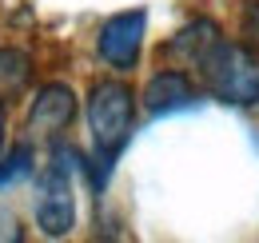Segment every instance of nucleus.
<instances>
[{"label":"nucleus","mask_w":259,"mask_h":243,"mask_svg":"<svg viewBox=\"0 0 259 243\" xmlns=\"http://www.w3.org/2000/svg\"><path fill=\"white\" fill-rule=\"evenodd\" d=\"M171 52L188 56L199 68L203 84L215 100L235 104V108H251L259 104V68L247 56V48L231 44L220 36L211 20H192L188 28L171 40Z\"/></svg>","instance_id":"obj_1"},{"label":"nucleus","mask_w":259,"mask_h":243,"mask_svg":"<svg viewBox=\"0 0 259 243\" xmlns=\"http://www.w3.org/2000/svg\"><path fill=\"white\" fill-rule=\"evenodd\" d=\"M132 116H136V100L132 88L120 80H100L88 96V128H92V144H96V183L108 180L112 159L132 136Z\"/></svg>","instance_id":"obj_2"},{"label":"nucleus","mask_w":259,"mask_h":243,"mask_svg":"<svg viewBox=\"0 0 259 243\" xmlns=\"http://www.w3.org/2000/svg\"><path fill=\"white\" fill-rule=\"evenodd\" d=\"M36 223L52 239H64L76 227V195L64 164H48L44 176L36 180Z\"/></svg>","instance_id":"obj_3"},{"label":"nucleus","mask_w":259,"mask_h":243,"mask_svg":"<svg viewBox=\"0 0 259 243\" xmlns=\"http://www.w3.org/2000/svg\"><path fill=\"white\" fill-rule=\"evenodd\" d=\"M144 28H148V12H144V8L116 12V16L100 28V40H96L100 56L112 64V68H120V72L136 68L140 48H144Z\"/></svg>","instance_id":"obj_4"},{"label":"nucleus","mask_w":259,"mask_h":243,"mask_svg":"<svg viewBox=\"0 0 259 243\" xmlns=\"http://www.w3.org/2000/svg\"><path fill=\"white\" fill-rule=\"evenodd\" d=\"M195 104H199V92H195V84L184 76V72H176V68L156 72V76L148 80V88H144V108H148V116L184 112V108H195Z\"/></svg>","instance_id":"obj_5"},{"label":"nucleus","mask_w":259,"mask_h":243,"mask_svg":"<svg viewBox=\"0 0 259 243\" xmlns=\"http://www.w3.org/2000/svg\"><path fill=\"white\" fill-rule=\"evenodd\" d=\"M72 116H76V96H72V88H64V84H44L32 100L28 124H32L36 132L56 136V132H64L68 124H72Z\"/></svg>","instance_id":"obj_6"},{"label":"nucleus","mask_w":259,"mask_h":243,"mask_svg":"<svg viewBox=\"0 0 259 243\" xmlns=\"http://www.w3.org/2000/svg\"><path fill=\"white\" fill-rule=\"evenodd\" d=\"M28 72H32V64L24 52H16V48H0V88L4 92H16L28 84Z\"/></svg>","instance_id":"obj_7"},{"label":"nucleus","mask_w":259,"mask_h":243,"mask_svg":"<svg viewBox=\"0 0 259 243\" xmlns=\"http://www.w3.org/2000/svg\"><path fill=\"white\" fill-rule=\"evenodd\" d=\"M28 172H32V148H28V144H16L12 152L0 159V187H8V183L24 180Z\"/></svg>","instance_id":"obj_8"},{"label":"nucleus","mask_w":259,"mask_h":243,"mask_svg":"<svg viewBox=\"0 0 259 243\" xmlns=\"http://www.w3.org/2000/svg\"><path fill=\"white\" fill-rule=\"evenodd\" d=\"M243 28H247V36H251V44L259 48V0L247 4V12H243Z\"/></svg>","instance_id":"obj_9"},{"label":"nucleus","mask_w":259,"mask_h":243,"mask_svg":"<svg viewBox=\"0 0 259 243\" xmlns=\"http://www.w3.org/2000/svg\"><path fill=\"white\" fill-rule=\"evenodd\" d=\"M0 144H4V104H0Z\"/></svg>","instance_id":"obj_10"}]
</instances>
